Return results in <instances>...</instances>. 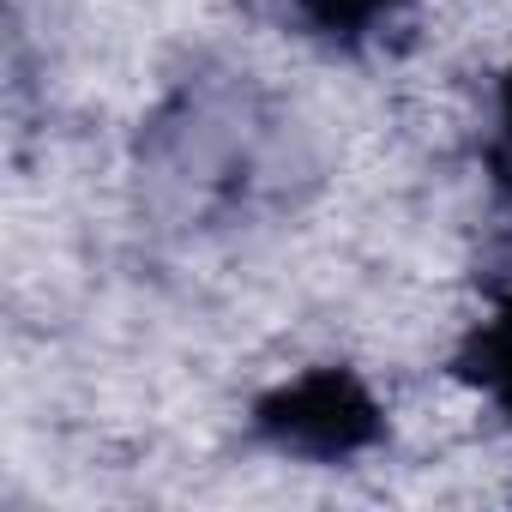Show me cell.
<instances>
[{"label":"cell","mask_w":512,"mask_h":512,"mask_svg":"<svg viewBox=\"0 0 512 512\" xmlns=\"http://www.w3.org/2000/svg\"><path fill=\"white\" fill-rule=\"evenodd\" d=\"M260 434L278 452L350 458L368 440H380V404L350 368H314L260 404Z\"/></svg>","instance_id":"obj_1"},{"label":"cell","mask_w":512,"mask_h":512,"mask_svg":"<svg viewBox=\"0 0 512 512\" xmlns=\"http://www.w3.org/2000/svg\"><path fill=\"white\" fill-rule=\"evenodd\" d=\"M458 368H464V380H476V386H482V398L512 422V296H500V302H494V314L470 332V344H464Z\"/></svg>","instance_id":"obj_2"},{"label":"cell","mask_w":512,"mask_h":512,"mask_svg":"<svg viewBox=\"0 0 512 512\" xmlns=\"http://www.w3.org/2000/svg\"><path fill=\"white\" fill-rule=\"evenodd\" d=\"M290 7L332 43H362L374 37L386 19H398L410 0H290Z\"/></svg>","instance_id":"obj_3"},{"label":"cell","mask_w":512,"mask_h":512,"mask_svg":"<svg viewBox=\"0 0 512 512\" xmlns=\"http://www.w3.org/2000/svg\"><path fill=\"white\" fill-rule=\"evenodd\" d=\"M488 175L500 187V199L512 205V73L500 79V103H494V139H488Z\"/></svg>","instance_id":"obj_4"}]
</instances>
